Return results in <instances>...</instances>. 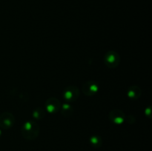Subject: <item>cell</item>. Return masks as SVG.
<instances>
[{"instance_id": "30bf717a", "label": "cell", "mask_w": 152, "mask_h": 151, "mask_svg": "<svg viewBox=\"0 0 152 151\" xmlns=\"http://www.w3.org/2000/svg\"><path fill=\"white\" fill-rule=\"evenodd\" d=\"M89 142L91 145L94 148H99L102 145V139L100 136L93 135L89 139Z\"/></svg>"}, {"instance_id": "3957f363", "label": "cell", "mask_w": 152, "mask_h": 151, "mask_svg": "<svg viewBox=\"0 0 152 151\" xmlns=\"http://www.w3.org/2000/svg\"><path fill=\"white\" fill-rule=\"evenodd\" d=\"M80 91L79 87L75 85H69L65 88L62 93V97L65 99V102L68 103L69 102H74L78 99L80 96Z\"/></svg>"}, {"instance_id": "277c9868", "label": "cell", "mask_w": 152, "mask_h": 151, "mask_svg": "<svg viewBox=\"0 0 152 151\" xmlns=\"http://www.w3.org/2000/svg\"><path fill=\"white\" fill-rule=\"evenodd\" d=\"M99 90V84L97 81L89 80L86 81L82 87V92L87 96H93L98 93Z\"/></svg>"}, {"instance_id": "7c38bea8", "label": "cell", "mask_w": 152, "mask_h": 151, "mask_svg": "<svg viewBox=\"0 0 152 151\" xmlns=\"http://www.w3.org/2000/svg\"><path fill=\"white\" fill-rule=\"evenodd\" d=\"M125 121L128 123L129 124H133L136 122V118H135V116L133 115H129L128 116L125 117Z\"/></svg>"}, {"instance_id": "52a82bcc", "label": "cell", "mask_w": 152, "mask_h": 151, "mask_svg": "<svg viewBox=\"0 0 152 151\" xmlns=\"http://www.w3.org/2000/svg\"><path fill=\"white\" fill-rule=\"evenodd\" d=\"M109 119L115 124H122L125 121V113L120 109L111 110L108 114Z\"/></svg>"}, {"instance_id": "ba28073f", "label": "cell", "mask_w": 152, "mask_h": 151, "mask_svg": "<svg viewBox=\"0 0 152 151\" xmlns=\"http://www.w3.org/2000/svg\"><path fill=\"white\" fill-rule=\"evenodd\" d=\"M142 95L140 87L137 85H132L127 90V96L131 100H137Z\"/></svg>"}, {"instance_id": "4fadbf2b", "label": "cell", "mask_w": 152, "mask_h": 151, "mask_svg": "<svg viewBox=\"0 0 152 151\" xmlns=\"http://www.w3.org/2000/svg\"><path fill=\"white\" fill-rule=\"evenodd\" d=\"M145 113L148 118H151V107H147L146 109L145 110Z\"/></svg>"}, {"instance_id": "9c48e42d", "label": "cell", "mask_w": 152, "mask_h": 151, "mask_svg": "<svg viewBox=\"0 0 152 151\" xmlns=\"http://www.w3.org/2000/svg\"><path fill=\"white\" fill-rule=\"evenodd\" d=\"M59 111H61V113L63 116L68 118V117L72 116L74 113V107L71 106L69 103H65L61 105Z\"/></svg>"}, {"instance_id": "8992f818", "label": "cell", "mask_w": 152, "mask_h": 151, "mask_svg": "<svg viewBox=\"0 0 152 151\" xmlns=\"http://www.w3.org/2000/svg\"><path fill=\"white\" fill-rule=\"evenodd\" d=\"M60 101L55 97H50L45 102V110L49 113H56L60 110Z\"/></svg>"}, {"instance_id": "5b68a950", "label": "cell", "mask_w": 152, "mask_h": 151, "mask_svg": "<svg viewBox=\"0 0 152 151\" xmlns=\"http://www.w3.org/2000/svg\"><path fill=\"white\" fill-rule=\"evenodd\" d=\"M16 118L10 112H4L0 114V128L8 130L14 124Z\"/></svg>"}, {"instance_id": "5bb4252c", "label": "cell", "mask_w": 152, "mask_h": 151, "mask_svg": "<svg viewBox=\"0 0 152 151\" xmlns=\"http://www.w3.org/2000/svg\"><path fill=\"white\" fill-rule=\"evenodd\" d=\"M1 130H0V137H1Z\"/></svg>"}, {"instance_id": "6da1fadb", "label": "cell", "mask_w": 152, "mask_h": 151, "mask_svg": "<svg viewBox=\"0 0 152 151\" xmlns=\"http://www.w3.org/2000/svg\"><path fill=\"white\" fill-rule=\"evenodd\" d=\"M40 132L39 125L34 121H27L22 124L21 133L22 137L28 141L35 140Z\"/></svg>"}, {"instance_id": "7a4b0ae2", "label": "cell", "mask_w": 152, "mask_h": 151, "mask_svg": "<svg viewBox=\"0 0 152 151\" xmlns=\"http://www.w3.org/2000/svg\"><path fill=\"white\" fill-rule=\"evenodd\" d=\"M104 63L109 69H115L120 65L121 58L120 54L115 50H109L104 56Z\"/></svg>"}, {"instance_id": "8fae6325", "label": "cell", "mask_w": 152, "mask_h": 151, "mask_svg": "<svg viewBox=\"0 0 152 151\" xmlns=\"http://www.w3.org/2000/svg\"><path fill=\"white\" fill-rule=\"evenodd\" d=\"M45 110L43 109L42 107H37L32 113V115L35 119L37 120H41L45 116L46 112Z\"/></svg>"}]
</instances>
